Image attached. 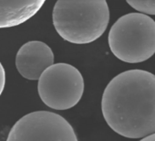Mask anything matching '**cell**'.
I'll return each instance as SVG.
<instances>
[{"instance_id": "30bf717a", "label": "cell", "mask_w": 155, "mask_h": 141, "mask_svg": "<svg viewBox=\"0 0 155 141\" xmlns=\"http://www.w3.org/2000/svg\"><path fill=\"white\" fill-rule=\"evenodd\" d=\"M140 141H155V133L152 134V135H150L142 139H140Z\"/></svg>"}, {"instance_id": "8992f818", "label": "cell", "mask_w": 155, "mask_h": 141, "mask_svg": "<svg viewBox=\"0 0 155 141\" xmlns=\"http://www.w3.org/2000/svg\"><path fill=\"white\" fill-rule=\"evenodd\" d=\"M54 64V53L42 41L32 40L25 43L16 56V67L25 79L38 80L45 70Z\"/></svg>"}, {"instance_id": "5b68a950", "label": "cell", "mask_w": 155, "mask_h": 141, "mask_svg": "<svg viewBox=\"0 0 155 141\" xmlns=\"http://www.w3.org/2000/svg\"><path fill=\"white\" fill-rule=\"evenodd\" d=\"M7 141H78L71 125L48 111L29 113L12 126Z\"/></svg>"}, {"instance_id": "52a82bcc", "label": "cell", "mask_w": 155, "mask_h": 141, "mask_svg": "<svg viewBox=\"0 0 155 141\" xmlns=\"http://www.w3.org/2000/svg\"><path fill=\"white\" fill-rule=\"evenodd\" d=\"M44 4V0L0 1V29L23 24L34 17Z\"/></svg>"}, {"instance_id": "7a4b0ae2", "label": "cell", "mask_w": 155, "mask_h": 141, "mask_svg": "<svg viewBox=\"0 0 155 141\" xmlns=\"http://www.w3.org/2000/svg\"><path fill=\"white\" fill-rule=\"evenodd\" d=\"M52 21L58 34L74 44H89L107 29L110 9L105 0H58Z\"/></svg>"}, {"instance_id": "6da1fadb", "label": "cell", "mask_w": 155, "mask_h": 141, "mask_svg": "<svg viewBox=\"0 0 155 141\" xmlns=\"http://www.w3.org/2000/svg\"><path fill=\"white\" fill-rule=\"evenodd\" d=\"M101 111L108 126L128 138H144L155 133V75L129 70L106 86Z\"/></svg>"}, {"instance_id": "9c48e42d", "label": "cell", "mask_w": 155, "mask_h": 141, "mask_svg": "<svg viewBox=\"0 0 155 141\" xmlns=\"http://www.w3.org/2000/svg\"><path fill=\"white\" fill-rule=\"evenodd\" d=\"M5 84H6V73L2 63L0 62V95H2L4 91Z\"/></svg>"}, {"instance_id": "277c9868", "label": "cell", "mask_w": 155, "mask_h": 141, "mask_svg": "<svg viewBox=\"0 0 155 141\" xmlns=\"http://www.w3.org/2000/svg\"><path fill=\"white\" fill-rule=\"evenodd\" d=\"M38 91L42 102L49 108L68 110L81 101L84 92V80L74 66L56 63L39 77Z\"/></svg>"}, {"instance_id": "3957f363", "label": "cell", "mask_w": 155, "mask_h": 141, "mask_svg": "<svg viewBox=\"0 0 155 141\" xmlns=\"http://www.w3.org/2000/svg\"><path fill=\"white\" fill-rule=\"evenodd\" d=\"M108 41L119 60L128 63L143 62L155 53V21L141 13L126 14L112 25Z\"/></svg>"}, {"instance_id": "ba28073f", "label": "cell", "mask_w": 155, "mask_h": 141, "mask_svg": "<svg viewBox=\"0 0 155 141\" xmlns=\"http://www.w3.org/2000/svg\"><path fill=\"white\" fill-rule=\"evenodd\" d=\"M127 3L141 14L155 16V0H128Z\"/></svg>"}]
</instances>
